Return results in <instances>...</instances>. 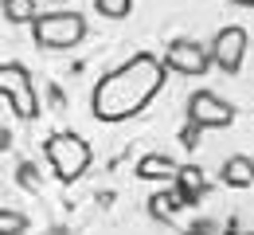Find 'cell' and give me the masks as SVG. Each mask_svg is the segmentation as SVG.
<instances>
[{
    "label": "cell",
    "mask_w": 254,
    "mask_h": 235,
    "mask_svg": "<svg viewBox=\"0 0 254 235\" xmlns=\"http://www.w3.org/2000/svg\"><path fill=\"white\" fill-rule=\"evenodd\" d=\"M235 4H243V8H254V0H235Z\"/></svg>",
    "instance_id": "obj_17"
},
{
    "label": "cell",
    "mask_w": 254,
    "mask_h": 235,
    "mask_svg": "<svg viewBox=\"0 0 254 235\" xmlns=\"http://www.w3.org/2000/svg\"><path fill=\"white\" fill-rule=\"evenodd\" d=\"M0 4H4V16L12 24H32L35 16H39L35 12V0H0Z\"/></svg>",
    "instance_id": "obj_12"
},
{
    "label": "cell",
    "mask_w": 254,
    "mask_h": 235,
    "mask_svg": "<svg viewBox=\"0 0 254 235\" xmlns=\"http://www.w3.org/2000/svg\"><path fill=\"white\" fill-rule=\"evenodd\" d=\"M188 122L203 126V130H223L235 122V106L223 102L215 90H195L188 98Z\"/></svg>",
    "instance_id": "obj_6"
},
{
    "label": "cell",
    "mask_w": 254,
    "mask_h": 235,
    "mask_svg": "<svg viewBox=\"0 0 254 235\" xmlns=\"http://www.w3.org/2000/svg\"><path fill=\"white\" fill-rule=\"evenodd\" d=\"M172 184H176L184 208H188V204H199V200H203V192H207V176H203V168H199V165H180V172H176Z\"/></svg>",
    "instance_id": "obj_8"
},
{
    "label": "cell",
    "mask_w": 254,
    "mask_h": 235,
    "mask_svg": "<svg viewBox=\"0 0 254 235\" xmlns=\"http://www.w3.org/2000/svg\"><path fill=\"white\" fill-rule=\"evenodd\" d=\"M219 176H223L227 188H251V184H254V161H251V157H243V153H235V157L223 161Z\"/></svg>",
    "instance_id": "obj_9"
},
{
    "label": "cell",
    "mask_w": 254,
    "mask_h": 235,
    "mask_svg": "<svg viewBox=\"0 0 254 235\" xmlns=\"http://www.w3.org/2000/svg\"><path fill=\"white\" fill-rule=\"evenodd\" d=\"M176 172H180V165H176L172 157H160V153L141 157V165H137V176H141V180H176Z\"/></svg>",
    "instance_id": "obj_10"
},
{
    "label": "cell",
    "mask_w": 254,
    "mask_h": 235,
    "mask_svg": "<svg viewBox=\"0 0 254 235\" xmlns=\"http://www.w3.org/2000/svg\"><path fill=\"white\" fill-rule=\"evenodd\" d=\"M94 8L106 20H126L129 12H133V0H94Z\"/></svg>",
    "instance_id": "obj_14"
},
{
    "label": "cell",
    "mask_w": 254,
    "mask_h": 235,
    "mask_svg": "<svg viewBox=\"0 0 254 235\" xmlns=\"http://www.w3.org/2000/svg\"><path fill=\"white\" fill-rule=\"evenodd\" d=\"M164 63L176 75H207L211 71V47H203L199 39H172L164 51Z\"/></svg>",
    "instance_id": "obj_7"
},
{
    "label": "cell",
    "mask_w": 254,
    "mask_h": 235,
    "mask_svg": "<svg viewBox=\"0 0 254 235\" xmlns=\"http://www.w3.org/2000/svg\"><path fill=\"white\" fill-rule=\"evenodd\" d=\"M180 208H184V200H180V192H176V188L149 196V216H153V220H172Z\"/></svg>",
    "instance_id": "obj_11"
},
{
    "label": "cell",
    "mask_w": 254,
    "mask_h": 235,
    "mask_svg": "<svg viewBox=\"0 0 254 235\" xmlns=\"http://www.w3.org/2000/svg\"><path fill=\"white\" fill-rule=\"evenodd\" d=\"M164 78H168V63L141 51V55L126 59L122 67H114L110 75L98 78V86L90 90V114L98 122H110V126L126 122L133 114H141L164 90Z\"/></svg>",
    "instance_id": "obj_1"
},
{
    "label": "cell",
    "mask_w": 254,
    "mask_h": 235,
    "mask_svg": "<svg viewBox=\"0 0 254 235\" xmlns=\"http://www.w3.org/2000/svg\"><path fill=\"white\" fill-rule=\"evenodd\" d=\"M43 153H47V165L55 168V176H59L63 184H74V180L90 168V145L78 134H70V130L51 134L47 145H43Z\"/></svg>",
    "instance_id": "obj_3"
},
{
    "label": "cell",
    "mask_w": 254,
    "mask_h": 235,
    "mask_svg": "<svg viewBox=\"0 0 254 235\" xmlns=\"http://www.w3.org/2000/svg\"><path fill=\"white\" fill-rule=\"evenodd\" d=\"M247 28H239V24H227L219 32L211 35V63L223 71V75H235V71L243 67V59H247Z\"/></svg>",
    "instance_id": "obj_5"
},
{
    "label": "cell",
    "mask_w": 254,
    "mask_h": 235,
    "mask_svg": "<svg viewBox=\"0 0 254 235\" xmlns=\"http://www.w3.org/2000/svg\"><path fill=\"white\" fill-rule=\"evenodd\" d=\"M20 184L24 188H39V172H32V165H20Z\"/></svg>",
    "instance_id": "obj_15"
},
{
    "label": "cell",
    "mask_w": 254,
    "mask_h": 235,
    "mask_svg": "<svg viewBox=\"0 0 254 235\" xmlns=\"http://www.w3.org/2000/svg\"><path fill=\"white\" fill-rule=\"evenodd\" d=\"M24 232H28V216L12 212V208H0V235H24Z\"/></svg>",
    "instance_id": "obj_13"
},
{
    "label": "cell",
    "mask_w": 254,
    "mask_h": 235,
    "mask_svg": "<svg viewBox=\"0 0 254 235\" xmlns=\"http://www.w3.org/2000/svg\"><path fill=\"white\" fill-rule=\"evenodd\" d=\"M32 35L47 51H66V47H78L86 39V20L70 8L66 12H39L32 20Z\"/></svg>",
    "instance_id": "obj_2"
},
{
    "label": "cell",
    "mask_w": 254,
    "mask_h": 235,
    "mask_svg": "<svg viewBox=\"0 0 254 235\" xmlns=\"http://www.w3.org/2000/svg\"><path fill=\"white\" fill-rule=\"evenodd\" d=\"M0 94L12 98V110L16 118L32 122L39 114V98H35V82H32V71L24 63H0Z\"/></svg>",
    "instance_id": "obj_4"
},
{
    "label": "cell",
    "mask_w": 254,
    "mask_h": 235,
    "mask_svg": "<svg viewBox=\"0 0 254 235\" xmlns=\"http://www.w3.org/2000/svg\"><path fill=\"white\" fill-rule=\"evenodd\" d=\"M51 235H70V232H66V228H59V232H51Z\"/></svg>",
    "instance_id": "obj_18"
},
{
    "label": "cell",
    "mask_w": 254,
    "mask_h": 235,
    "mask_svg": "<svg viewBox=\"0 0 254 235\" xmlns=\"http://www.w3.org/2000/svg\"><path fill=\"white\" fill-rule=\"evenodd\" d=\"M199 130H203V126L188 122V130H184V145H188V149H195V145H199Z\"/></svg>",
    "instance_id": "obj_16"
},
{
    "label": "cell",
    "mask_w": 254,
    "mask_h": 235,
    "mask_svg": "<svg viewBox=\"0 0 254 235\" xmlns=\"http://www.w3.org/2000/svg\"><path fill=\"white\" fill-rule=\"evenodd\" d=\"M251 235H254V232H251Z\"/></svg>",
    "instance_id": "obj_19"
}]
</instances>
